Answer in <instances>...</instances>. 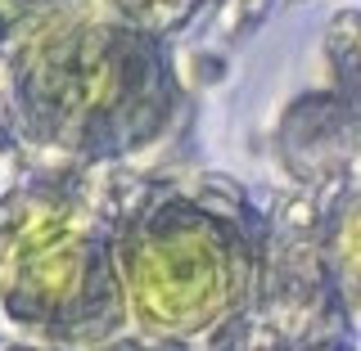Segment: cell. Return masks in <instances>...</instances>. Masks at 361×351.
I'll return each mask as SVG.
<instances>
[{
  "mask_svg": "<svg viewBox=\"0 0 361 351\" xmlns=\"http://www.w3.org/2000/svg\"><path fill=\"white\" fill-rule=\"evenodd\" d=\"M235 284L231 248L199 221H172L127 248V298L145 329L190 333L212 320Z\"/></svg>",
  "mask_w": 361,
  "mask_h": 351,
  "instance_id": "6da1fadb",
  "label": "cell"
},
{
  "mask_svg": "<svg viewBox=\"0 0 361 351\" xmlns=\"http://www.w3.org/2000/svg\"><path fill=\"white\" fill-rule=\"evenodd\" d=\"M32 95L63 127H90L113 117L145 77L140 50L109 27L41 32L27 50Z\"/></svg>",
  "mask_w": 361,
  "mask_h": 351,
  "instance_id": "7a4b0ae2",
  "label": "cell"
},
{
  "mask_svg": "<svg viewBox=\"0 0 361 351\" xmlns=\"http://www.w3.org/2000/svg\"><path fill=\"white\" fill-rule=\"evenodd\" d=\"M86 279V234L59 212H37L23 221L0 262L5 298L18 311L50 315L77 298Z\"/></svg>",
  "mask_w": 361,
  "mask_h": 351,
  "instance_id": "3957f363",
  "label": "cell"
},
{
  "mask_svg": "<svg viewBox=\"0 0 361 351\" xmlns=\"http://www.w3.org/2000/svg\"><path fill=\"white\" fill-rule=\"evenodd\" d=\"M343 253L353 257V266L361 270V221H353V225H348V234H343Z\"/></svg>",
  "mask_w": 361,
  "mask_h": 351,
  "instance_id": "277c9868",
  "label": "cell"
}]
</instances>
